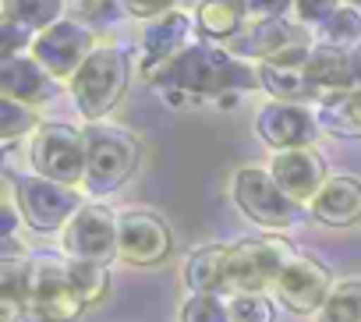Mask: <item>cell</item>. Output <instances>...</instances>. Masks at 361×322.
Listing matches in <instances>:
<instances>
[{
  "mask_svg": "<svg viewBox=\"0 0 361 322\" xmlns=\"http://www.w3.org/2000/svg\"><path fill=\"white\" fill-rule=\"evenodd\" d=\"M0 96L25 106H39L57 96V78L32 54H22L11 61H0Z\"/></svg>",
  "mask_w": 361,
  "mask_h": 322,
  "instance_id": "obj_15",
  "label": "cell"
},
{
  "mask_svg": "<svg viewBox=\"0 0 361 322\" xmlns=\"http://www.w3.org/2000/svg\"><path fill=\"white\" fill-rule=\"evenodd\" d=\"M350 57H354V82H357V89H361V47H357Z\"/></svg>",
  "mask_w": 361,
  "mask_h": 322,
  "instance_id": "obj_36",
  "label": "cell"
},
{
  "mask_svg": "<svg viewBox=\"0 0 361 322\" xmlns=\"http://www.w3.org/2000/svg\"><path fill=\"white\" fill-rule=\"evenodd\" d=\"M29 159L32 174L75 188L85 181V135L71 124H43L29 145Z\"/></svg>",
  "mask_w": 361,
  "mask_h": 322,
  "instance_id": "obj_6",
  "label": "cell"
},
{
  "mask_svg": "<svg viewBox=\"0 0 361 322\" xmlns=\"http://www.w3.org/2000/svg\"><path fill=\"white\" fill-rule=\"evenodd\" d=\"M4 4V18L29 25L32 32H47L50 25L61 22V11L68 0H0Z\"/></svg>",
  "mask_w": 361,
  "mask_h": 322,
  "instance_id": "obj_25",
  "label": "cell"
},
{
  "mask_svg": "<svg viewBox=\"0 0 361 322\" xmlns=\"http://www.w3.org/2000/svg\"><path fill=\"white\" fill-rule=\"evenodd\" d=\"M248 18V0H202L195 8V32L202 39L216 43H231Z\"/></svg>",
  "mask_w": 361,
  "mask_h": 322,
  "instance_id": "obj_21",
  "label": "cell"
},
{
  "mask_svg": "<svg viewBox=\"0 0 361 322\" xmlns=\"http://www.w3.org/2000/svg\"><path fill=\"white\" fill-rule=\"evenodd\" d=\"M315 322H361V280L333 283L326 304L319 308Z\"/></svg>",
  "mask_w": 361,
  "mask_h": 322,
  "instance_id": "obj_26",
  "label": "cell"
},
{
  "mask_svg": "<svg viewBox=\"0 0 361 322\" xmlns=\"http://www.w3.org/2000/svg\"><path fill=\"white\" fill-rule=\"evenodd\" d=\"M29 131H39V117L32 106L25 103H15V99H0V138L8 145Z\"/></svg>",
  "mask_w": 361,
  "mask_h": 322,
  "instance_id": "obj_28",
  "label": "cell"
},
{
  "mask_svg": "<svg viewBox=\"0 0 361 322\" xmlns=\"http://www.w3.org/2000/svg\"><path fill=\"white\" fill-rule=\"evenodd\" d=\"M18 322H64V318H57V315H50V311H39V308H25Z\"/></svg>",
  "mask_w": 361,
  "mask_h": 322,
  "instance_id": "obj_35",
  "label": "cell"
},
{
  "mask_svg": "<svg viewBox=\"0 0 361 322\" xmlns=\"http://www.w3.org/2000/svg\"><path fill=\"white\" fill-rule=\"evenodd\" d=\"M259 68V89H266L276 103H301V99H315L305 71H290V68H276V64H255Z\"/></svg>",
  "mask_w": 361,
  "mask_h": 322,
  "instance_id": "obj_23",
  "label": "cell"
},
{
  "mask_svg": "<svg viewBox=\"0 0 361 322\" xmlns=\"http://www.w3.org/2000/svg\"><path fill=\"white\" fill-rule=\"evenodd\" d=\"M312 216L326 227H350L361 220V185L354 178H329L326 188L308 202Z\"/></svg>",
  "mask_w": 361,
  "mask_h": 322,
  "instance_id": "obj_19",
  "label": "cell"
},
{
  "mask_svg": "<svg viewBox=\"0 0 361 322\" xmlns=\"http://www.w3.org/2000/svg\"><path fill=\"white\" fill-rule=\"evenodd\" d=\"M96 47H92V29L89 25H82V22H75V18H61L57 25H50L47 32H39L36 36V43H32V57L61 82V78H75L78 75V68L89 61V54H92Z\"/></svg>",
  "mask_w": 361,
  "mask_h": 322,
  "instance_id": "obj_8",
  "label": "cell"
},
{
  "mask_svg": "<svg viewBox=\"0 0 361 322\" xmlns=\"http://www.w3.org/2000/svg\"><path fill=\"white\" fill-rule=\"evenodd\" d=\"M177 4H195V8H199V4H202V0H177Z\"/></svg>",
  "mask_w": 361,
  "mask_h": 322,
  "instance_id": "obj_38",
  "label": "cell"
},
{
  "mask_svg": "<svg viewBox=\"0 0 361 322\" xmlns=\"http://www.w3.org/2000/svg\"><path fill=\"white\" fill-rule=\"evenodd\" d=\"M64 252L68 259L106 266L110 259H117V216L106 206H82L64 227Z\"/></svg>",
  "mask_w": 361,
  "mask_h": 322,
  "instance_id": "obj_10",
  "label": "cell"
},
{
  "mask_svg": "<svg viewBox=\"0 0 361 322\" xmlns=\"http://www.w3.org/2000/svg\"><path fill=\"white\" fill-rule=\"evenodd\" d=\"M85 185L103 195L117 192L138 167V138L117 124H89L85 131Z\"/></svg>",
  "mask_w": 361,
  "mask_h": 322,
  "instance_id": "obj_3",
  "label": "cell"
},
{
  "mask_svg": "<svg viewBox=\"0 0 361 322\" xmlns=\"http://www.w3.org/2000/svg\"><path fill=\"white\" fill-rule=\"evenodd\" d=\"M273 181L283 188V195H290L294 202H312L322 188H326V163L315 149H287V152H273L269 163Z\"/></svg>",
  "mask_w": 361,
  "mask_h": 322,
  "instance_id": "obj_14",
  "label": "cell"
},
{
  "mask_svg": "<svg viewBox=\"0 0 361 322\" xmlns=\"http://www.w3.org/2000/svg\"><path fill=\"white\" fill-rule=\"evenodd\" d=\"M276 301L283 308H290L294 315H319V308L326 304L329 290H333V276L322 262L298 255L276 280Z\"/></svg>",
  "mask_w": 361,
  "mask_h": 322,
  "instance_id": "obj_12",
  "label": "cell"
},
{
  "mask_svg": "<svg viewBox=\"0 0 361 322\" xmlns=\"http://www.w3.org/2000/svg\"><path fill=\"white\" fill-rule=\"evenodd\" d=\"M248 15L255 22H273L294 15V0H248Z\"/></svg>",
  "mask_w": 361,
  "mask_h": 322,
  "instance_id": "obj_34",
  "label": "cell"
},
{
  "mask_svg": "<svg viewBox=\"0 0 361 322\" xmlns=\"http://www.w3.org/2000/svg\"><path fill=\"white\" fill-rule=\"evenodd\" d=\"M294 259L298 252L276 234L227 244V294H266Z\"/></svg>",
  "mask_w": 361,
  "mask_h": 322,
  "instance_id": "obj_2",
  "label": "cell"
},
{
  "mask_svg": "<svg viewBox=\"0 0 361 322\" xmlns=\"http://www.w3.org/2000/svg\"><path fill=\"white\" fill-rule=\"evenodd\" d=\"M124 92H128V61L114 47H96L71 78V99L92 124L103 120L124 99Z\"/></svg>",
  "mask_w": 361,
  "mask_h": 322,
  "instance_id": "obj_4",
  "label": "cell"
},
{
  "mask_svg": "<svg viewBox=\"0 0 361 322\" xmlns=\"http://www.w3.org/2000/svg\"><path fill=\"white\" fill-rule=\"evenodd\" d=\"M173 4H177V0H121V8H124L128 15L142 18V22H152V18L170 15Z\"/></svg>",
  "mask_w": 361,
  "mask_h": 322,
  "instance_id": "obj_33",
  "label": "cell"
},
{
  "mask_svg": "<svg viewBox=\"0 0 361 322\" xmlns=\"http://www.w3.org/2000/svg\"><path fill=\"white\" fill-rule=\"evenodd\" d=\"M68 283L75 290V297L89 308L99 304L110 290V273L103 262H85V259H68Z\"/></svg>",
  "mask_w": 361,
  "mask_h": 322,
  "instance_id": "obj_24",
  "label": "cell"
},
{
  "mask_svg": "<svg viewBox=\"0 0 361 322\" xmlns=\"http://www.w3.org/2000/svg\"><path fill=\"white\" fill-rule=\"evenodd\" d=\"M180 322H231L227 297H209V294H188L180 304Z\"/></svg>",
  "mask_w": 361,
  "mask_h": 322,
  "instance_id": "obj_30",
  "label": "cell"
},
{
  "mask_svg": "<svg viewBox=\"0 0 361 322\" xmlns=\"http://www.w3.org/2000/svg\"><path fill=\"white\" fill-rule=\"evenodd\" d=\"M319 131L322 128L315 120V110L305 106V103H276V99H269L255 113V135L269 149H276V152L312 149V142H315Z\"/></svg>",
  "mask_w": 361,
  "mask_h": 322,
  "instance_id": "obj_9",
  "label": "cell"
},
{
  "mask_svg": "<svg viewBox=\"0 0 361 322\" xmlns=\"http://www.w3.org/2000/svg\"><path fill=\"white\" fill-rule=\"evenodd\" d=\"M290 43H301V36H298V29L287 22V18H273V22H252V25H245L231 43H227V50L234 54V57H241V61H273L280 50H287Z\"/></svg>",
  "mask_w": 361,
  "mask_h": 322,
  "instance_id": "obj_16",
  "label": "cell"
},
{
  "mask_svg": "<svg viewBox=\"0 0 361 322\" xmlns=\"http://www.w3.org/2000/svg\"><path fill=\"white\" fill-rule=\"evenodd\" d=\"M185 287L192 294H209V297H224L227 294V244H202L192 248L185 259Z\"/></svg>",
  "mask_w": 361,
  "mask_h": 322,
  "instance_id": "obj_20",
  "label": "cell"
},
{
  "mask_svg": "<svg viewBox=\"0 0 361 322\" xmlns=\"http://www.w3.org/2000/svg\"><path fill=\"white\" fill-rule=\"evenodd\" d=\"M29 308L50 311L64 322H75L82 315V301L75 297L71 283H68V259H32V283H29Z\"/></svg>",
  "mask_w": 361,
  "mask_h": 322,
  "instance_id": "obj_13",
  "label": "cell"
},
{
  "mask_svg": "<svg viewBox=\"0 0 361 322\" xmlns=\"http://www.w3.org/2000/svg\"><path fill=\"white\" fill-rule=\"evenodd\" d=\"M340 8H343L340 0H294V18H298L301 25L319 29V25H322V22H329Z\"/></svg>",
  "mask_w": 361,
  "mask_h": 322,
  "instance_id": "obj_32",
  "label": "cell"
},
{
  "mask_svg": "<svg viewBox=\"0 0 361 322\" xmlns=\"http://www.w3.org/2000/svg\"><path fill=\"white\" fill-rule=\"evenodd\" d=\"M36 36H39V32H32L29 25L4 18V22H0V61H11V57L29 54L32 43H36Z\"/></svg>",
  "mask_w": 361,
  "mask_h": 322,
  "instance_id": "obj_31",
  "label": "cell"
},
{
  "mask_svg": "<svg viewBox=\"0 0 361 322\" xmlns=\"http://www.w3.org/2000/svg\"><path fill=\"white\" fill-rule=\"evenodd\" d=\"M15 206L22 213V223L39 230V234H54V230H64L75 213L82 209V195L68 185H57V181H47L39 174H29V178H15Z\"/></svg>",
  "mask_w": 361,
  "mask_h": 322,
  "instance_id": "obj_5",
  "label": "cell"
},
{
  "mask_svg": "<svg viewBox=\"0 0 361 322\" xmlns=\"http://www.w3.org/2000/svg\"><path fill=\"white\" fill-rule=\"evenodd\" d=\"M231 322H276V308L266 294H234L227 297Z\"/></svg>",
  "mask_w": 361,
  "mask_h": 322,
  "instance_id": "obj_29",
  "label": "cell"
},
{
  "mask_svg": "<svg viewBox=\"0 0 361 322\" xmlns=\"http://www.w3.org/2000/svg\"><path fill=\"white\" fill-rule=\"evenodd\" d=\"M305 78H308L315 99L357 89V82H354V57L347 50H333V47H312V57L305 64Z\"/></svg>",
  "mask_w": 361,
  "mask_h": 322,
  "instance_id": "obj_18",
  "label": "cell"
},
{
  "mask_svg": "<svg viewBox=\"0 0 361 322\" xmlns=\"http://www.w3.org/2000/svg\"><path fill=\"white\" fill-rule=\"evenodd\" d=\"M142 78L159 92L166 106L206 99L234 103V96L259 89V68L213 43H195L173 61H142Z\"/></svg>",
  "mask_w": 361,
  "mask_h": 322,
  "instance_id": "obj_1",
  "label": "cell"
},
{
  "mask_svg": "<svg viewBox=\"0 0 361 322\" xmlns=\"http://www.w3.org/2000/svg\"><path fill=\"white\" fill-rule=\"evenodd\" d=\"M173 237L156 213H121L117 216V259L131 266H156L170 255Z\"/></svg>",
  "mask_w": 361,
  "mask_h": 322,
  "instance_id": "obj_11",
  "label": "cell"
},
{
  "mask_svg": "<svg viewBox=\"0 0 361 322\" xmlns=\"http://www.w3.org/2000/svg\"><path fill=\"white\" fill-rule=\"evenodd\" d=\"M319 47H333V50H347V47H361V11L354 8H340L329 22H322L315 29Z\"/></svg>",
  "mask_w": 361,
  "mask_h": 322,
  "instance_id": "obj_27",
  "label": "cell"
},
{
  "mask_svg": "<svg viewBox=\"0 0 361 322\" xmlns=\"http://www.w3.org/2000/svg\"><path fill=\"white\" fill-rule=\"evenodd\" d=\"M192 29H195V18H188L180 8H173V11L163 15V18L145 22L142 39H138L142 61H173L177 54H185V50L192 47V43H188Z\"/></svg>",
  "mask_w": 361,
  "mask_h": 322,
  "instance_id": "obj_17",
  "label": "cell"
},
{
  "mask_svg": "<svg viewBox=\"0 0 361 322\" xmlns=\"http://www.w3.org/2000/svg\"><path fill=\"white\" fill-rule=\"evenodd\" d=\"M312 110H315V120H319L322 131H329L336 138H357L361 135V89L319 96L312 103Z\"/></svg>",
  "mask_w": 361,
  "mask_h": 322,
  "instance_id": "obj_22",
  "label": "cell"
},
{
  "mask_svg": "<svg viewBox=\"0 0 361 322\" xmlns=\"http://www.w3.org/2000/svg\"><path fill=\"white\" fill-rule=\"evenodd\" d=\"M347 8H354V11H361V0H343Z\"/></svg>",
  "mask_w": 361,
  "mask_h": 322,
  "instance_id": "obj_37",
  "label": "cell"
},
{
  "mask_svg": "<svg viewBox=\"0 0 361 322\" xmlns=\"http://www.w3.org/2000/svg\"><path fill=\"white\" fill-rule=\"evenodd\" d=\"M227 192H231L234 206L252 223H259L266 230H283V227L294 223V206L298 202L290 195H283V188L262 167H241V171H234Z\"/></svg>",
  "mask_w": 361,
  "mask_h": 322,
  "instance_id": "obj_7",
  "label": "cell"
}]
</instances>
